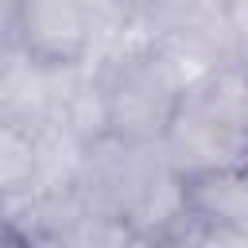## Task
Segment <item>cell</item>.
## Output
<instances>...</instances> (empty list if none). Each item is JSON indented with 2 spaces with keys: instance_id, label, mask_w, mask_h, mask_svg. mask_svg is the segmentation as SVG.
Here are the masks:
<instances>
[{
  "instance_id": "cell-1",
  "label": "cell",
  "mask_w": 248,
  "mask_h": 248,
  "mask_svg": "<svg viewBox=\"0 0 248 248\" xmlns=\"http://www.w3.org/2000/svg\"><path fill=\"white\" fill-rule=\"evenodd\" d=\"M108 81L112 105V140L120 143H163L182 93L190 85V70L167 54L159 43L132 46L108 62H97Z\"/></svg>"
},
{
  "instance_id": "cell-2",
  "label": "cell",
  "mask_w": 248,
  "mask_h": 248,
  "mask_svg": "<svg viewBox=\"0 0 248 248\" xmlns=\"http://www.w3.org/2000/svg\"><path fill=\"white\" fill-rule=\"evenodd\" d=\"M19 50L39 70H74L93 54L89 4L19 0Z\"/></svg>"
},
{
  "instance_id": "cell-3",
  "label": "cell",
  "mask_w": 248,
  "mask_h": 248,
  "mask_svg": "<svg viewBox=\"0 0 248 248\" xmlns=\"http://www.w3.org/2000/svg\"><path fill=\"white\" fill-rule=\"evenodd\" d=\"M163 155L190 182V178H202V174L248 167V136H236L221 124H209L198 112L178 105V112H174V120L163 136Z\"/></svg>"
},
{
  "instance_id": "cell-4",
  "label": "cell",
  "mask_w": 248,
  "mask_h": 248,
  "mask_svg": "<svg viewBox=\"0 0 248 248\" xmlns=\"http://www.w3.org/2000/svg\"><path fill=\"white\" fill-rule=\"evenodd\" d=\"M182 108L236 136H248V70L232 62V66H217V70L190 78L182 93Z\"/></svg>"
},
{
  "instance_id": "cell-5",
  "label": "cell",
  "mask_w": 248,
  "mask_h": 248,
  "mask_svg": "<svg viewBox=\"0 0 248 248\" xmlns=\"http://www.w3.org/2000/svg\"><path fill=\"white\" fill-rule=\"evenodd\" d=\"M190 213L205 229H229L248 236V167L202 174L186 182Z\"/></svg>"
},
{
  "instance_id": "cell-6",
  "label": "cell",
  "mask_w": 248,
  "mask_h": 248,
  "mask_svg": "<svg viewBox=\"0 0 248 248\" xmlns=\"http://www.w3.org/2000/svg\"><path fill=\"white\" fill-rule=\"evenodd\" d=\"M89 147L74 140L62 124L35 132V194H70L78 190Z\"/></svg>"
},
{
  "instance_id": "cell-7",
  "label": "cell",
  "mask_w": 248,
  "mask_h": 248,
  "mask_svg": "<svg viewBox=\"0 0 248 248\" xmlns=\"http://www.w3.org/2000/svg\"><path fill=\"white\" fill-rule=\"evenodd\" d=\"M35 190V132L0 120V205Z\"/></svg>"
},
{
  "instance_id": "cell-8",
  "label": "cell",
  "mask_w": 248,
  "mask_h": 248,
  "mask_svg": "<svg viewBox=\"0 0 248 248\" xmlns=\"http://www.w3.org/2000/svg\"><path fill=\"white\" fill-rule=\"evenodd\" d=\"M225 19H229L232 43H236V58H240V62H248V0L225 4Z\"/></svg>"
},
{
  "instance_id": "cell-9",
  "label": "cell",
  "mask_w": 248,
  "mask_h": 248,
  "mask_svg": "<svg viewBox=\"0 0 248 248\" xmlns=\"http://www.w3.org/2000/svg\"><path fill=\"white\" fill-rule=\"evenodd\" d=\"M194 248H248V236L229 232V229H202Z\"/></svg>"
},
{
  "instance_id": "cell-10",
  "label": "cell",
  "mask_w": 248,
  "mask_h": 248,
  "mask_svg": "<svg viewBox=\"0 0 248 248\" xmlns=\"http://www.w3.org/2000/svg\"><path fill=\"white\" fill-rule=\"evenodd\" d=\"M0 248H27V244H23V240H19L16 232H8V229L0 225Z\"/></svg>"
},
{
  "instance_id": "cell-11",
  "label": "cell",
  "mask_w": 248,
  "mask_h": 248,
  "mask_svg": "<svg viewBox=\"0 0 248 248\" xmlns=\"http://www.w3.org/2000/svg\"><path fill=\"white\" fill-rule=\"evenodd\" d=\"M124 248H167V244H159V240H143V236H132Z\"/></svg>"
}]
</instances>
